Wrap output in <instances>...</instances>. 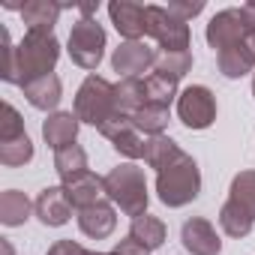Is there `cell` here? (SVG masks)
<instances>
[{
    "label": "cell",
    "instance_id": "1",
    "mask_svg": "<svg viewBox=\"0 0 255 255\" xmlns=\"http://www.w3.org/2000/svg\"><path fill=\"white\" fill-rule=\"evenodd\" d=\"M3 42H6L3 78L9 84H18V87L36 81L42 75H51V69H54V63L60 57V42L48 30H27L18 48L9 42V33L3 30Z\"/></svg>",
    "mask_w": 255,
    "mask_h": 255
},
{
    "label": "cell",
    "instance_id": "2",
    "mask_svg": "<svg viewBox=\"0 0 255 255\" xmlns=\"http://www.w3.org/2000/svg\"><path fill=\"white\" fill-rule=\"evenodd\" d=\"M198 186H201L198 165L186 153H180V159H174L168 168H162L159 171V180H156L159 198L168 207H183L186 201H192L198 195Z\"/></svg>",
    "mask_w": 255,
    "mask_h": 255
},
{
    "label": "cell",
    "instance_id": "3",
    "mask_svg": "<svg viewBox=\"0 0 255 255\" xmlns=\"http://www.w3.org/2000/svg\"><path fill=\"white\" fill-rule=\"evenodd\" d=\"M105 192L120 204L123 213L129 216H144L147 207V183H144V171L138 165H120L105 177Z\"/></svg>",
    "mask_w": 255,
    "mask_h": 255
},
{
    "label": "cell",
    "instance_id": "4",
    "mask_svg": "<svg viewBox=\"0 0 255 255\" xmlns=\"http://www.w3.org/2000/svg\"><path fill=\"white\" fill-rule=\"evenodd\" d=\"M117 111L114 105V87L99 78V75H87L78 96H75V117L93 126H102L111 114Z\"/></svg>",
    "mask_w": 255,
    "mask_h": 255
},
{
    "label": "cell",
    "instance_id": "5",
    "mask_svg": "<svg viewBox=\"0 0 255 255\" xmlns=\"http://www.w3.org/2000/svg\"><path fill=\"white\" fill-rule=\"evenodd\" d=\"M102 48H105V30L93 18H81L72 24V33H69L72 63H78L81 69H96L102 60Z\"/></svg>",
    "mask_w": 255,
    "mask_h": 255
},
{
    "label": "cell",
    "instance_id": "6",
    "mask_svg": "<svg viewBox=\"0 0 255 255\" xmlns=\"http://www.w3.org/2000/svg\"><path fill=\"white\" fill-rule=\"evenodd\" d=\"M147 33L159 42L162 51H186L189 48V27L177 15L168 12V6H147Z\"/></svg>",
    "mask_w": 255,
    "mask_h": 255
},
{
    "label": "cell",
    "instance_id": "7",
    "mask_svg": "<svg viewBox=\"0 0 255 255\" xmlns=\"http://www.w3.org/2000/svg\"><path fill=\"white\" fill-rule=\"evenodd\" d=\"M177 114L180 120L189 126V129H207L216 117V99L207 87L195 84V87H186L177 99Z\"/></svg>",
    "mask_w": 255,
    "mask_h": 255
},
{
    "label": "cell",
    "instance_id": "8",
    "mask_svg": "<svg viewBox=\"0 0 255 255\" xmlns=\"http://www.w3.org/2000/svg\"><path fill=\"white\" fill-rule=\"evenodd\" d=\"M249 30H252V27H249V21L243 18L240 9H222V12H216V15L210 18V24H207V42H210L213 48L225 51V48H231V45H240Z\"/></svg>",
    "mask_w": 255,
    "mask_h": 255
},
{
    "label": "cell",
    "instance_id": "9",
    "mask_svg": "<svg viewBox=\"0 0 255 255\" xmlns=\"http://www.w3.org/2000/svg\"><path fill=\"white\" fill-rule=\"evenodd\" d=\"M108 15L114 21V27L129 39H141L147 33V6L132 3V0H117V3L108 6Z\"/></svg>",
    "mask_w": 255,
    "mask_h": 255
},
{
    "label": "cell",
    "instance_id": "10",
    "mask_svg": "<svg viewBox=\"0 0 255 255\" xmlns=\"http://www.w3.org/2000/svg\"><path fill=\"white\" fill-rule=\"evenodd\" d=\"M156 57H159V54H156L150 45H144L141 39H129V42H123V45L114 51L111 63H114L117 72H126V78H135V75L144 72L147 66H156Z\"/></svg>",
    "mask_w": 255,
    "mask_h": 255
},
{
    "label": "cell",
    "instance_id": "11",
    "mask_svg": "<svg viewBox=\"0 0 255 255\" xmlns=\"http://www.w3.org/2000/svg\"><path fill=\"white\" fill-rule=\"evenodd\" d=\"M36 216H39L45 225H63V222H69V216H72V201H69L66 189H63V186L42 189V195L36 198Z\"/></svg>",
    "mask_w": 255,
    "mask_h": 255
},
{
    "label": "cell",
    "instance_id": "12",
    "mask_svg": "<svg viewBox=\"0 0 255 255\" xmlns=\"http://www.w3.org/2000/svg\"><path fill=\"white\" fill-rule=\"evenodd\" d=\"M183 246L192 255H219V237L207 219H189L183 225Z\"/></svg>",
    "mask_w": 255,
    "mask_h": 255
},
{
    "label": "cell",
    "instance_id": "13",
    "mask_svg": "<svg viewBox=\"0 0 255 255\" xmlns=\"http://www.w3.org/2000/svg\"><path fill=\"white\" fill-rule=\"evenodd\" d=\"M42 135H45V141H48L54 150L69 147V144L75 141V135H78V117H75L72 111H57V114H51V117L42 123Z\"/></svg>",
    "mask_w": 255,
    "mask_h": 255
},
{
    "label": "cell",
    "instance_id": "14",
    "mask_svg": "<svg viewBox=\"0 0 255 255\" xmlns=\"http://www.w3.org/2000/svg\"><path fill=\"white\" fill-rule=\"evenodd\" d=\"M63 189H66V195H69L72 207L84 210V207H90V204H99V192H105V180H99L96 174L84 171V174H78V177L66 180V183H63Z\"/></svg>",
    "mask_w": 255,
    "mask_h": 255
},
{
    "label": "cell",
    "instance_id": "15",
    "mask_svg": "<svg viewBox=\"0 0 255 255\" xmlns=\"http://www.w3.org/2000/svg\"><path fill=\"white\" fill-rule=\"evenodd\" d=\"M114 222H117V216H114V210H111L105 201L78 210V225H81V231H84L87 237H96V240L108 237V234L114 231Z\"/></svg>",
    "mask_w": 255,
    "mask_h": 255
},
{
    "label": "cell",
    "instance_id": "16",
    "mask_svg": "<svg viewBox=\"0 0 255 255\" xmlns=\"http://www.w3.org/2000/svg\"><path fill=\"white\" fill-rule=\"evenodd\" d=\"M63 6L60 3H51V0H30V3L21 6V21L27 24V30H48L57 24Z\"/></svg>",
    "mask_w": 255,
    "mask_h": 255
},
{
    "label": "cell",
    "instance_id": "17",
    "mask_svg": "<svg viewBox=\"0 0 255 255\" xmlns=\"http://www.w3.org/2000/svg\"><path fill=\"white\" fill-rule=\"evenodd\" d=\"M21 90H24L27 102L33 108H39V111H48V108H54L60 102V78L57 75H42V78L24 84Z\"/></svg>",
    "mask_w": 255,
    "mask_h": 255
},
{
    "label": "cell",
    "instance_id": "18",
    "mask_svg": "<svg viewBox=\"0 0 255 255\" xmlns=\"http://www.w3.org/2000/svg\"><path fill=\"white\" fill-rule=\"evenodd\" d=\"M114 105L117 111L123 114H135L147 105V87L141 78H123L117 87H114Z\"/></svg>",
    "mask_w": 255,
    "mask_h": 255
},
{
    "label": "cell",
    "instance_id": "19",
    "mask_svg": "<svg viewBox=\"0 0 255 255\" xmlns=\"http://www.w3.org/2000/svg\"><path fill=\"white\" fill-rule=\"evenodd\" d=\"M129 237L144 249V252H150V249H156L162 240H165V225L159 222V219H153V216H138V219H132V231H129Z\"/></svg>",
    "mask_w": 255,
    "mask_h": 255
},
{
    "label": "cell",
    "instance_id": "20",
    "mask_svg": "<svg viewBox=\"0 0 255 255\" xmlns=\"http://www.w3.org/2000/svg\"><path fill=\"white\" fill-rule=\"evenodd\" d=\"M30 216V201L18 189H6L0 195V222L3 225H21Z\"/></svg>",
    "mask_w": 255,
    "mask_h": 255
},
{
    "label": "cell",
    "instance_id": "21",
    "mask_svg": "<svg viewBox=\"0 0 255 255\" xmlns=\"http://www.w3.org/2000/svg\"><path fill=\"white\" fill-rule=\"evenodd\" d=\"M144 159H147V165L150 168H168L174 159H180V147L171 141V138H165V135H153L150 141H147V147H144Z\"/></svg>",
    "mask_w": 255,
    "mask_h": 255
},
{
    "label": "cell",
    "instance_id": "22",
    "mask_svg": "<svg viewBox=\"0 0 255 255\" xmlns=\"http://www.w3.org/2000/svg\"><path fill=\"white\" fill-rule=\"evenodd\" d=\"M252 66H255V60L249 57V51L243 48V42L219 51V69H222L225 78H240V75L252 72Z\"/></svg>",
    "mask_w": 255,
    "mask_h": 255
},
{
    "label": "cell",
    "instance_id": "23",
    "mask_svg": "<svg viewBox=\"0 0 255 255\" xmlns=\"http://www.w3.org/2000/svg\"><path fill=\"white\" fill-rule=\"evenodd\" d=\"M54 168H57V174L66 183V180H72V177H78V174L87 171V156H84V150L78 144H69V147H63V150L54 153Z\"/></svg>",
    "mask_w": 255,
    "mask_h": 255
},
{
    "label": "cell",
    "instance_id": "24",
    "mask_svg": "<svg viewBox=\"0 0 255 255\" xmlns=\"http://www.w3.org/2000/svg\"><path fill=\"white\" fill-rule=\"evenodd\" d=\"M252 216L243 210V207H237L234 201H228L225 207H222V213H219V225L225 228V234H231V237H246L249 231H252Z\"/></svg>",
    "mask_w": 255,
    "mask_h": 255
},
{
    "label": "cell",
    "instance_id": "25",
    "mask_svg": "<svg viewBox=\"0 0 255 255\" xmlns=\"http://www.w3.org/2000/svg\"><path fill=\"white\" fill-rule=\"evenodd\" d=\"M231 201L255 219V171H243L231 183Z\"/></svg>",
    "mask_w": 255,
    "mask_h": 255
},
{
    "label": "cell",
    "instance_id": "26",
    "mask_svg": "<svg viewBox=\"0 0 255 255\" xmlns=\"http://www.w3.org/2000/svg\"><path fill=\"white\" fill-rule=\"evenodd\" d=\"M189 66H192V54L189 51H162L159 57H156V72L159 75H168V78H183L186 72H189Z\"/></svg>",
    "mask_w": 255,
    "mask_h": 255
},
{
    "label": "cell",
    "instance_id": "27",
    "mask_svg": "<svg viewBox=\"0 0 255 255\" xmlns=\"http://www.w3.org/2000/svg\"><path fill=\"white\" fill-rule=\"evenodd\" d=\"M132 123H135V129L162 135V126L168 123V108H165V105H150V102H147L141 111L132 114Z\"/></svg>",
    "mask_w": 255,
    "mask_h": 255
},
{
    "label": "cell",
    "instance_id": "28",
    "mask_svg": "<svg viewBox=\"0 0 255 255\" xmlns=\"http://www.w3.org/2000/svg\"><path fill=\"white\" fill-rule=\"evenodd\" d=\"M144 87H147V102H150V105H165V108H168V102H171L174 93H177V81L168 78V75H159V72H153V75L144 81Z\"/></svg>",
    "mask_w": 255,
    "mask_h": 255
},
{
    "label": "cell",
    "instance_id": "29",
    "mask_svg": "<svg viewBox=\"0 0 255 255\" xmlns=\"http://www.w3.org/2000/svg\"><path fill=\"white\" fill-rule=\"evenodd\" d=\"M30 159H33V144L27 135H21L15 141H0V162L3 165L12 168V165H24Z\"/></svg>",
    "mask_w": 255,
    "mask_h": 255
},
{
    "label": "cell",
    "instance_id": "30",
    "mask_svg": "<svg viewBox=\"0 0 255 255\" xmlns=\"http://www.w3.org/2000/svg\"><path fill=\"white\" fill-rule=\"evenodd\" d=\"M21 135H27V132H24V123H21L18 111H15L9 102H3V126H0V141H15V138H21Z\"/></svg>",
    "mask_w": 255,
    "mask_h": 255
},
{
    "label": "cell",
    "instance_id": "31",
    "mask_svg": "<svg viewBox=\"0 0 255 255\" xmlns=\"http://www.w3.org/2000/svg\"><path fill=\"white\" fill-rule=\"evenodd\" d=\"M114 147L120 150V153H126V156H144V147H147V141L138 135V129H135V126H132V129L129 132H123L120 138H114Z\"/></svg>",
    "mask_w": 255,
    "mask_h": 255
},
{
    "label": "cell",
    "instance_id": "32",
    "mask_svg": "<svg viewBox=\"0 0 255 255\" xmlns=\"http://www.w3.org/2000/svg\"><path fill=\"white\" fill-rule=\"evenodd\" d=\"M201 9H204V3H168V12H171V15H177L180 21L195 18Z\"/></svg>",
    "mask_w": 255,
    "mask_h": 255
},
{
    "label": "cell",
    "instance_id": "33",
    "mask_svg": "<svg viewBox=\"0 0 255 255\" xmlns=\"http://www.w3.org/2000/svg\"><path fill=\"white\" fill-rule=\"evenodd\" d=\"M48 255H84V249L78 243H72V240H60V243H54L48 249Z\"/></svg>",
    "mask_w": 255,
    "mask_h": 255
},
{
    "label": "cell",
    "instance_id": "34",
    "mask_svg": "<svg viewBox=\"0 0 255 255\" xmlns=\"http://www.w3.org/2000/svg\"><path fill=\"white\" fill-rule=\"evenodd\" d=\"M240 12H243V18L249 21V27L255 30V3H243V6H240Z\"/></svg>",
    "mask_w": 255,
    "mask_h": 255
},
{
    "label": "cell",
    "instance_id": "35",
    "mask_svg": "<svg viewBox=\"0 0 255 255\" xmlns=\"http://www.w3.org/2000/svg\"><path fill=\"white\" fill-rule=\"evenodd\" d=\"M243 48H246V51H249V57L255 60V30H249V33H246V39H243Z\"/></svg>",
    "mask_w": 255,
    "mask_h": 255
},
{
    "label": "cell",
    "instance_id": "36",
    "mask_svg": "<svg viewBox=\"0 0 255 255\" xmlns=\"http://www.w3.org/2000/svg\"><path fill=\"white\" fill-rule=\"evenodd\" d=\"M84 255H102V252H84Z\"/></svg>",
    "mask_w": 255,
    "mask_h": 255
},
{
    "label": "cell",
    "instance_id": "37",
    "mask_svg": "<svg viewBox=\"0 0 255 255\" xmlns=\"http://www.w3.org/2000/svg\"><path fill=\"white\" fill-rule=\"evenodd\" d=\"M252 93H255V78H252Z\"/></svg>",
    "mask_w": 255,
    "mask_h": 255
}]
</instances>
